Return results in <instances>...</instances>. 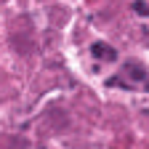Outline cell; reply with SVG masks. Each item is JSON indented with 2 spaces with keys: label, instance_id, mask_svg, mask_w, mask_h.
<instances>
[{
  "label": "cell",
  "instance_id": "6da1fadb",
  "mask_svg": "<svg viewBox=\"0 0 149 149\" xmlns=\"http://www.w3.org/2000/svg\"><path fill=\"white\" fill-rule=\"evenodd\" d=\"M91 53L96 56V59H104V61H115L117 59V51L109 48V45H104V43H93L91 45Z\"/></svg>",
  "mask_w": 149,
  "mask_h": 149
},
{
  "label": "cell",
  "instance_id": "3957f363",
  "mask_svg": "<svg viewBox=\"0 0 149 149\" xmlns=\"http://www.w3.org/2000/svg\"><path fill=\"white\" fill-rule=\"evenodd\" d=\"M133 8H136V11H139V13H149V8H146V6H144V3H133Z\"/></svg>",
  "mask_w": 149,
  "mask_h": 149
},
{
  "label": "cell",
  "instance_id": "7a4b0ae2",
  "mask_svg": "<svg viewBox=\"0 0 149 149\" xmlns=\"http://www.w3.org/2000/svg\"><path fill=\"white\" fill-rule=\"evenodd\" d=\"M125 74H128V80H146V69H144L139 61H128Z\"/></svg>",
  "mask_w": 149,
  "mask_h": 149
},
{
  "label": "cell",
  "instance_id": "277c9868",
  "mask_svg": "<svg viewBox=\"0 0 149 149\" xmlns=\"http://www.w3.org/2000/svg\"><path fill=\"white\" fill-rule=\"evenodd\" d=\"M146 88H149V80H146Z\"/></svg>",
  "mask_w": 149,
  "mask_h": 149
}]
</instances>
